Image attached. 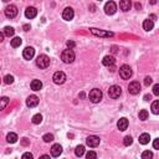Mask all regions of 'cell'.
I'll return each mask as SVG.
<instances>
[{
	"instance_id": "obj_25",
	"label": "cell",
	"mask_w": 159,
	"mask_h": 159,
	"mask_svg": "<svg viewBox=\"0 0 159 159\" xmlns=\"http://www.w3.org/2000/svg\"><path fill=\"white\" fill-rule=\"evenodd\" d=\"M8 104H9V98H8V97H1V98H0V111L5 110Z\"/></svg>"
},
{
	"instance_id": "obj_6",
	"label": "cell",
	"mask_w": 159,
	"mask_h": 159,
	"mask_svg": "<svg viewBox=\"0 0 159 159\" xmlns=\"http://www.w3.org/2000/svg\"><path fill=\"white\" fill-rule=\"evenodd\" d=\"M52 80L56 85H62V83L66 81V75H65V72H62V71H57V72L53 73Z\"/></svg>"
},
{
	"instance_id": "obj_17",
	"label": "cell",
	"mask_w": 159,
	"mask_h": 159,
	"mask_svg": "<svg viewBox=\"0 0 159 159\" xmlns=\"http://www.w3.org/2000/svg\"><path fill=\"white\" fill-rule=\"evenodd\" d=\"M62 153V147L60 144H53L51 147V154L52 157H60V154Z\"/></svg>"
},
{
	"instance_id": "obj_13",
	"label": "cell",
	"mask_w": 159,
	"mask_h": 159,
	"mask_svg": "<svg viewBox=\"0 0 159 159\" xmlns=\"http://www.w3.org/2000/svg\"><path fill=\"white\" fill-rule=\"evenodd\" d=\"M37 104H39V97H37V96H35V95L29 96L27 99H26V106L30 107V108H32V107H36Z\"/></svg>"
},
{
	"instance_id": "obj_2",
	"label": "cell",
	"mask_w": 159,
	"mask_h": 159,
	"mask_svg": "<svg viewBox=\"0 0 159 159\" xmlns=\"http://www.w3.org/2000/svg\"><path fill=\"white\" fill-rule=\"evenodd\" d=\"M36 65L40 69H46L50 65V57L47 55H40L36 58Z\"/></svg>"
},
{
	"instance_id": "obj_44",
	"label": "cell",
	"mask_w": 159,
	"mask_h": 159,
	"mask_svg": "<svg viewBox=\"0 0 159 159\" xmlns=\"http://www.w3.org/2000/svg\"><path fill=\"white\" fill-rule=\"evenodd\" d=\"M144 99H145V101H149V99H150V95H145L144 96Z\"/></svg>"
},
{
	"instance_id": "obj_8",
	"label": "cell",
	"mask_w": 159,
	"mask_h": 159,
	"mask_svg": "<svg viewBox=\"0 0 159 159\" xmlns=\"http://www.w3.org/2000/svg\"><path fill=\"white\" fill-rule=\"evenodd\" d=\"M117 10V5L114 1H108L106 3V5H104V12H106L107 15H113Z\"/></svg>"
},
{
	"instance_id": "obj_21",
	"label": "cell",
	"mask_w": 159,
	"mask_h": 159,
	"mask_svg": "<svg viewBox=\"0 0 159 159\" xmlns=\"http://www.w3.org/2000/svg\"><path fill=\"white\" fill-rule=\"evenodd\" d=\"M153 27H154V23H153V20H144V23H143V29L145 31H150V30H153Z\"/></svg>"
},
{
	"instance_id": "obj_34",
	"label": "cell",
	"mask_w": 159,
	"mask_h": 159,
	"mask_svg": "<svg viewBox=\"0 0 159 159\" xmlns=\"http://www.w3.org/2000/svg\"><path fill=\"white\" fill-rule=\"evenodd\" d=\"M86 159H97V154L93 150H90L88 153L86 154Z\"/></svg>"
},
{
	"instance_id": "obj_36",
	"label": "cell",
	"mask_w": 159,
	"mask_h": 159,
	"mask_svg": "<svg viewBox=\"0 0 159 159\" xmlns=\"http://www.w3.org/2000/svg\"><path fill=\"white\" fill-rule=\"evenodd\" d=\"M21 159H34V157H32V154H31V153L26 152V153H24V154H23Z\"/></svg>"
},
{
	"instance_id": "obj_3",
	"label": "cell",
	"mask_w": 159,
	"mask_h": 159,
	"mask_svg": "<svg viewBox=\"0 0 159 159\" xmlns=\"http://www.w3.org/2000/svg\"><path fill=\"white\" fill-rule=\"evenodd\" d=\"M102 91L101 90H98V88H93L91 92H90V95H88V97L91 99V102H93V103H98L99 101L102 99Z\"/></svg>"
},
{
	"instance_id": "obj_1",
	"label": "cell",
	"mask_w": 159,
	"mask_h": 159,
	"mask_svg": "<svg viewBox=\"0 0 159 159\" xmlns=\"http://www.w3.org/2000/svg\"><path fill=\"white\" fill-rule=\"evenodd\" d=\"M61 58L65 64H71V62L75 61V52L70 49L65 50V51H62V53H61Z\"/></svg>"
},
{
	"instance_id": "obj_16",
	"label": "cell",
	"mask_w": 159,
	"mask_h": 159,
	"mask_svg": "<svg viewBox=\"0 0 159 159\" xmlns=\"http://www.w3.org/2000/svg\"><path fill=\"white\" fill-rule=\"evenodd\" d=\"M114 62H116V60H114V57L113 56H104L103 57V60H102V64L104 65V66H107V67H111V66H114Z\"/></svg>"
},
{
	"instance_id": "obj_10",
	"label": "cell",
	"mask_w": 159,
	"mask_h": 159,
	"mask_svg": "<svg viewBox=\"0 0 159 159\" xmlns=\"http://www.w3.org/2000/svg\"><path fill=\"white\" fill-rule=\"evenodd\" d=\"M86 143H87V145H88V147L96 148V147H97V145L99 144V138H98L97 136H90V137L86 139Z\"/></svg>"
},
{
	"instance_id": "obj_26",
	"label": "cell",
	"mask_w": 159,
	"mask_h": 159,
	"mask_svg": "<svg viewBox=\"0 0 159 159\" xmlns=\"http://www.w3.org/2000/svg\"><path fill=\"white\" fill-rule=\"evenodd\" d=\"M75 154H76L77 157H82L83 154H85V147H83V145H77L76 149H75Z\"/></svg>"
},
{
	"instance_id": "obj_39",
	"label": "cell",
	"mask_w": 159,
	"mask_h": 159,
	"mask_svg": "<svg viewBox=\"0 0 159 159\" xmlns=\"http://www.w3.org/2000/svg\"><path fill=\"white\" fill-rule=\"evenodd\" d=\"M66 45H67V47L70 50H72V47H75V42H73V41H67V44H66Z\"/></svg>"
},
{
	"instance_id": "obj_29",
	"label": "cell",
	"mask_w": 159,
	"mask_h": 159,
	"mask_svg": "<svg viewBox=\"0 0 159 159\" xmlns=\"http://www.w3.org/2000/svg\"><path fill=\"white\" fill-rule=\"evenodd\" d=\"M142 159H153V153L150 150H144L142 153Z\"/></svg>"
},
{
	"instance_id": "obj_19",
	"label": "cell",
	"mask_w": 159,
	"mask_h": 159,
	"mask_svg": "<svg viewBox=\"0 0 159 159\" xmlns=\"http://www.w3.org/2000/svg\"><path fill=\"white\" fill-rule=\"evenodd\" d=\"M131 6H132V3L129 1V0H122V1L119 3V8H121V10H123V11H128L131 9Z\"/></svg>"
},
{
	"instance_id": "obj_15",
	"label": "cell",
	"mask_w": 159,
	"mask_h": 159,
	"mask_svg": "<svg viewBox=\"0 0 159 159\" xmlns=\"http://www.w3.org/2000/svg\"><path fill=\"white\" fill-rule=\"evenodd\" d=\"M36 15H37V10L34 6H29L27 9L25 10V16H26L27 19H34Z\"/></svg>"
},
{
	"instance_id": "obj_35",
	"label": "cell",
	"mask_w": 159,
	"mask_h": 159,
	"mask_svg": "<svg viewBox=\"0 0 159 159\" xmlns=\"http://www.w3.org/2000/svg\"><path fill=\"white\" fill-rule=\"evenodd\" d=\"M42 139H44V142H46V143H50V142L53 140V136L50 134V133H47V134H45L42 137Z\"/></svg>"
},
{
	"instance_id": "obj_46",
	"label": "cell",
	"mask_w": 159,
	"mask_h": 159,
	"mask_svg": "<svg viewBox=\"0 0 159 159\" xmlns=\"http://www.w3.org/2000/svg\"><path fill=\"white\" fill-rule=\"evenodd\" d=\"M136 8H137V9H140V8H142V6H140V4H138V3H137V4H136Z\"/></svg>"
},
{
	"instance_id": "obj_32",
	"label": "cell",
	"mask_w": 159,
	"mask_h": 159,
	"mask_svg": "<svg viewBox=\"0 0 159 159\" xmlns=\"http://www.w3.org/2000/svg\"><path fill=\"white\" fill-rule=\"evenodd\" d=\"M123 143H124V145L125 147H129L132 143H133V138L132 137H129V136H127V137H124V140H123Z\"/></svg>"
},
{
	"instance_id": "obj_18",
	"label": "cell",
	"mask_w": 159,
	"mask_h": 159,
	"mask_svg": "<svg viewBox=\"0 0 159 159\" xmlns=\"http://www.w3.org/2000/svg\"><path fill=\"white\" fill-rule=\"evenodd\" d=\"M117 127H118L119 131H125V129L128 128V119L127 118H121L118 121V123H117Z\"/></svg>"
},
{
	"instance_id": "obj_12",
	"label": "cell",
	"mask_w": 159,
	"mask_h": 159,
	"mask_svg": "<svg viewBox=\"0 0 159 159\" xmlns=\"http://www.w3.org/2000/svg\"><path fill=\"white\" fill-rule=\"evenodd\" d=\"M90 31H91V34H93L96 36H103V37H111V36H113V34L112 32H107V31H103V30H98V29H90Z\"/></svg>"
},
{
	"instance_id": "obj_31",
	"label": "cell",
	"mask_w": 159,
	"mask_h": 159,
	"mask_svg": "<svg viewBox=\"0 0 159 159\" xmlns=\"http://www.w3.org/2000/svg\"><path fill=\"white\" fill-rule=\"evenodd\" d=\"M139 119H142V121L148 119V111L147 110H142L139 112Z\"/></svg>"
},
{
	"instance_id": "obj_28",
	"label": "cell",
	"mask_w": 159,
	"mask_h": 159,
	"mask_svg": "<svg viewBox=\"0 0 159 159\" xmlns=\"http://www.w3.org/2000/svg\"><path fill=\"white\" fill-rule=\"evenodd\" d=\"M41 121H42V116H41L40 113H37V114H35L34 117H32V123L34 124H40Z\"/></svg>"
},
{
	"instance_id": "obj_40",
	"label": "cell",
	"mask_w": 159,
	"mask_h": 159,
	"mask_svg": "<svg viewBox=\"0 0 159 159\" xmlns=\"http://www.w3.org/2000/svg\"><path fill=\"white\" fill-rule=\"evenodd\" d=\"M153 147H154V149H159V139H154Z\"/></svg>"
},
{
	"instance_id": "obj_9",
	"label": "cell",
	"mask_w": 159,
	"mask_h": 159,
	"mask_svg": "<svg viewBox=\"0 0 159 159\" xmlns=\"http://www.w3.org/2000/svg\"><path fill=\"white\" fill-rule=\"evenodd\" d=\"M5 15H6V18H9V19L15 18V16L18 15V8H16L15 5H9V6H6V9H5Z\"/></svg>"
},
{
	"instance_id": "obj_23",
	"label": "cell",
	"mask_w": 159,
	"mask_h": 159,
	"mask_svg": "<svg viewBox=\"0 0 159 159\" xmlns=\"http://www.w3.org/2000/svg\"><path fill=\"white\" fill-rule=\"evenodd\" d=\"M4 36H8V37H10L15 34V30H14V27H11V26H5V29H4Z\"/></svg>"
},
{
	"instance_id": "obj_41",
	"label": "cell",
	"mask_w": 159,
	"mask_h": 159,
	"mask_svg": "<svg viewBox=\"0 0 159 159\" xmlns=\"http://www.w3.org/2000/svg\"><path fill=\"white\" fill-rule=\"evenodd\" d=\"M21 144H23V145H27V144H29V140L26 139V138H24L23 142H21Z\"/></svg>"
},
{
	"instance_id": "obj_38",
	"label": "cell",
	"mask_w": 159,
	"mask_h": 159,
	"mask_svg": "<svg viewBox=\"0 0 159 159\" xmlns=\"http://www.w3.org/2000/svg\"><path fill=\"white\" fill-rule=\"evenodd\" d=\"M153 93L156 96H159V85L158 83L157 85H154V87H153Z\"/></svg>"
},
{
	"instance_id": "obj_42",
	"label": "cell",
	"mask_w": 159,
	"mask_h": 159,
	"mask_svg": "<svg viewBox=\"0 0 159 159\" xmlns=\"http://www.w3.org/2000/svg\"><path fill=\"white\" fill-rule=\"evenodd\" d=\"M39 159H50V156H46V154H44V156H41Z\"/></svg>"
},
{
	"instance_id": "obj_22",
	"label": "cell",
	"mask_w": 159,
	"mask_h": 159,
	"mask_svg": "<svg viewBox=\"0 0 159 159\" xmlns=\"http://www.w3.org/2000/svg\"><path fill=\"white\" fill-rule=\"evenodd\" d=\"M149 140H150V137H149L148 133H143V134L139 136V143L140 144H148Z\"/></svg>"
},
{
	"instance_id": "obj_11",
	"label": "cell",
	"mask_w": 159,
	"mask_h": 159,
	"mask_svg": "<svg viewBox=\"0 0 159 159\" xmlns=\"http://www.w3.org/2000/svg\"><path fill=\"white\" fill-rule=\"evenodd\" d=\"M73 16H75V12H73L72 8H66V9L64 10V12H62V18H64V20H66V21L72 20Z\"/></svg>"
},
{
	"instance_id": "obj_4",
	"label": "cell",
	"mask_w": 159,
	"mask_h": 159,
	"mask_svg": "<svg viewBox=\"0 0 159 159\" xmlns=\"http://www.w3.org/2000/svg\"><path fill=\"white\" fill-rule=\"evenodd\" d=\"M119 76L123 80H129L132 76V69L128 65H122L119 67Z\"/></svg>"
},
{
	"instance_id": "obj_43",
	"label": "cell",
	"mask_w": 159,
	"mask_h": 159,
	"mask_svg": "<svg viewBox=\"0 0 159 159\" xmlns=\"http://www.w3.org/2000/svg\"><path fill=\"white\" fill-rule=\"evenodd\" d=\"M3 41H4V34L0 31V42H3Z\"/></svg>"
},
{
	"instance_id": "obj_37",
	"label": "cell",
	"mask_w": 159,
	"mask_h": 159,
	"mask_svg": "<svg viewBox=\"0 0 159 159\" xmlns=\"http://www.w3.org/2000/svg\"><path fill=\"white\" fill-rule=\"evenodd\" d=\"M152 82H153L152 77H149V76H148V77H145V78H144V85H145V86H149Z\"/></svg>"
},
{
	"instance_id": "obj_30",
	"label": "cell",
	"mask_w": 159,
	"mask_h": 159,
	"mask_svg": "<svg viewBox=\"0 0 159 159\" xmlns=\"http://www.w3.org/2000/svg\"><path fill=\"white\" fill-rule=\"evenodd\" d=\"M152 111L154 114H158L159 113V101H154L152 103Z\"/></svg>"
},
{
	"instance_id": "obj_7",
	"label": "cell",
	"mask_w": 159,
	"mask_h": 159,
	"mask_svg": "<svg viewBox=\"0 0 159 159\" xmlns=\"http://www.w3.org/2000/svg\"><path fill=\"white\" fill-rule=\"evenodd\" d=\"M128 92L131 95H138L140 92V83L138 81H133L129 83L128 86Z\"/></svg>"
},
{
	"instance_id": "obj_24",
	"label": "cell",
	"mask_w": 159,
	"mask_h": 159,
	"mask_svg": "<svg viewBox=\"0 0 159 159\" xmlns=\"http://www.w3.org/2000/svg\"><path fill=\"white\" fill-rule=\"evenodd\" d=\"M6 140L9 142V143H16V140H18V134L16 133H9V134L6 136Z\"/></svg>"
},
{
	"instance_id": "obj_27",
	"label": "cell",
	"mask_w": 159,
	"mask_h": 159,
	"mask_svg": "<svg viewBox=\"0 0 159 159\" xmlns=\"http://www.w3.org/2000/svg\"><path fill=\"white\" fill-rule=\"evenodd\" d=\"M23 42V40L20 39V37H14V39L11 40V46L12 47H19L20 45H21Z\"/></svg>"
},
{
	"instance_id": "obj_5",
	"label": "cell",
	"mask_w": 159,
	"mask_h": 159,
	"mask_svg": "<svg viewBox=\"0 0 159 159\" xmlns=\"http://www.w3.org/2000/svg\"><path fill=\"white\" fill-rule=\"evenodd\" d=\"M108 95H110L111 98H119V96L122 95V88L117 85H113L108 90Z\"/></svg>"
},
{
	"instance_id": "obj_33",
	"label": "cell",
	"mask_w": 159,
	"mask_h": 159,
	"mask_svg": "<svg viewBox=\"0 0 159 159\" xmlns=\"http://www.w3.org/2000/svg\"><path fill=\"white\" fill-rule=\"evenodd\" d=\"M4 82H5L6 85H11V83L14 82V77H12L11 75H6V76L4 77Z\"/></svg>"
},
{
	"instance_id": "obj_14",
	"label": "cell",
	"mask_w": 159,
	"mask_h": 159,
	"mask_svg": "<svg viewBox=\"0 0 159 159\" xmlns=\"http://www.w3.org/2000/svg\"><path fill=\"white\" fill-rule=\"evenodd\" d=\"M34 55H35V50H34V47H25V50L23 51V56H24V58L25 60H31L32 57H34Z\"/></svg>"
},
{
	"instance_id": "obj_45",
	"label": "cell",
	"mask_w": 159,
	"mask_h": 159,
	"mask_svg": "<svg viewBox=\"0 0 159 159\" xmlns=\"http://www.w3.org/2000/svg\"><path fill=\"white\" fill-rule=\"evenodd\" d=\"M29 29H30V26H29V25H24V30H25V31H27Z\"/></svg>"
},
{
	"instance_id": "obj_20",
	"label": "cell",
	"mask_w": 159,
	"mask_h": 159,
	"mask_svg": "<svg viewBox=\"0 0 159 159\" xmlns=\"http://www.w3.org/2000/svg\"><path fill=\"white\" fill-rule=\"evenodd\" d=\"M42 88V82L40 81V80H34V81L31 82V90L32 91H40Z\"/></svg>"
}]
</instances>
